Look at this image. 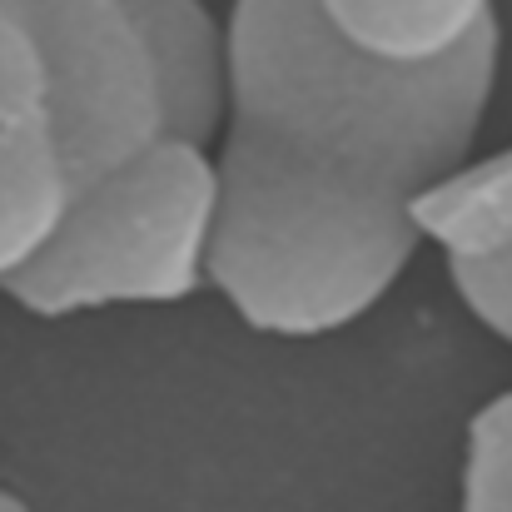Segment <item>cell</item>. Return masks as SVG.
Masks as SVG:
<instances>
[{
  "label": "cell",
  "instance_id": "cell-1",
  "mask_svg": "<svg viewBox=\"0 0 512 512\" xmlns=\"http://www.w3.org/2000/svg\"><path fill=\"white\" fill-rule=\"evenodd\" d=\"M498 75V0H234L209 289L269 339L353 329L473 165Z\"/></svg>",
  "mask_w": 512,
  "mask_h": 512
},
{
  "label": "cell",
  "instance_id": "cell-2",
  "mask_svg": "<svg viewBox=\"0 0 512 512\" xmlns=\"http://www.w3.org/2000/svg\"><path fill=\"white\" fill-rule=\"evenodd\" d=\"M219 229L214 150L165 135L125 170L80 189L50 244L0 284L35 319L179 304L209 284Z\"/></svg>",
  "mask_w": 512,
  "mask_h": 512
},
{
  "label": "cell",
  "instance_id": "cell-3",
  "mask_svg": "<svg viewBox=\"0 0 512 512\" xmlns=\"http://www.w3.org/2000/svg\"><path fill=\"white\" fill-rule=\"evenodd\" d=\"M50 65L70 189H90L170 135L155 55L120 0H20ZM70 194V199H75Z\"/></svg>",
  "mask_w": 512,
  "mask_h": 512
},
{
  "label": "cell",
  "instance_id": "cell-4",
  "mask_svg": "<svg viewBox=\"0 0 512 512\" xmlns=\"http://www.w3.org/2000/svg\"><path fill=\"white\" fill-rule=\"evenodd\" d=\"M45 45L20 0H0V284L20 274L70 209Z\"/></svg>",
  "mask_w": 512,
  "mask_h": 512
},
{
  "label": "cell",
  "instance_id": "cell-5",
  "mask_svg": "<svg viewBox=\"0 0 512 512\" xmlns=\"http://www.w3.org/2000/svg\"><path fill=\"white\" fill-rule=\"evenodd\" d=\"M418 229L443 254L458 304L512 348V145L438 184L418 204Z\"/></svg>",
  "mask_w": 512,
  "mask_h": 512
},
{
  "label": "cell",
  "instance_id": "cell-6",
  "mask_svg": "<svg viewBox=\"0 0 512 512\" xmlns=\"http://www.w3.org/2000/svg\"><path fill=\"white\" fill-rule=\"evenodd\" d=\"M140 25L170 110V135L209 145L224 115V15L209 0H120Z\"/></svg>",
  "mask_w": 512,
  "mask_h": 512
},
{
  "label": "cell",
  "instance_id": "cell-7",
  "mask_svg": "<svg viewBox=\"0 0 512 512\" xmlns=\"http://www.w3.org/2000/svg\"><path fill=\"white\" fill-rule=\"evenodd\" d=\"M458 512H512V388L488 398L468 423Z\"/></svg>",
  "mask_w": 512,
  "mask_h": 512
},
{
  "label": "cell",
  "instance_id": "cell-8",
  "mask_svg": "<svg viewBox=\"0 0 512 512\" xmlns=\"http://www.w3.org/2000/svg\"><path fill=\"white\" fill-rule=\"evenodd\" d=\"M0 512H35L20 493H10V488H0Z\"/></svg>",
  "mask_w": 512,
  "mask_h": 512
}]
</instances>
